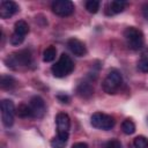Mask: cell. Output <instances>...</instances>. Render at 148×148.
I'll return each mask as SVG.
<instances>
[{"instance_id": "cell-23", "label": "cell", "mask_w": 148, "mask_h": 148, "mask_svg": "<svg viewBox=\"0 0 148 148\" xmlns=\"http://www.w3.org/2000/svg\"><path fill=\"white\" fill-rule=\"evenodd\" d=\"M23 40H24V36H22V35H20V34H16V32H13L12 36H10V38H9L10 44L14 45V46L21 45V44L23 43Z\"/></svg>"}, {"instance_id": "cell-22", "label": "cell", "mask_w": 148, "mask_h": 148, "mask_svg": "<svg viewBox=\"0 0 148 148\" xmlns=\"http://www.w3.org/2000/svg\"><path fill=\"white\" fill-rule=\"evenodd\" d=\"M136 67H138V69H139L140 72H142V73H148V57L142 56V57L139 59V61H138V64H136Z\"/></svg>"}, {"instance_id": "cell-24", "label": "cell", "mask_w": 148, "mask_h": 148, "mask_svg": "<svg viewBox=\"0 0 148 148\" xmlns=\"http://www.w3.org/2000/svg\"><path fill=\"white\" fill-rule=\"evenodd\" d=\"M105 148H121V143L118 140H110L106 142Z\"/></svg>"}, {"instance_id": "cell-25", "label": "cell", "mask_w": 148, "mask_h": 148, "mask_svg": "<svg viewBox=\"0 0 148 148\" xmlns=\"http://www.w3.org/2000/svg\"><path fill=\"white\" fill-rule=\"evenodd\" d=\"M57 98L60 101V103H65V104H67V103L69 102V97H68L67 95H65V94H59V95L57 96Z\"/></svg>"}, {"instance_id": "cell-8", "label": "cell", "mask_w": 148, "mask_h": 148, "mask_svg": "<svg viewBox=\"0 0 148 148\" xmlns=\"http://www.w3.org/2000/svg\"><path fill=\"white\" fill-rule=\"evenodd\" d=\"M30 109L32 112V118H43L46 112L45 102L40 96H34L30 99Z\"/></svg>"}, {"instance_id": "cell-9", "label": "cell", "mask_w": 148, "mask_h": 148, "mask_svg": "<svg viewBox=\"0 0 148 148\" xmlns=\"http://www.w3.org/2000/svg\"><path fill=\"white\" fill-rule=\"evenodd\" d=\"M18 10V6L14 1L3 0L0 3V17L1 18H8L13 16Z\"/></svg>"}, {"instance_id": "cell-17", "label": "cell", "mask_w": 148, "mask_h": 148, "mask_svg": "<svg viewBox=\"0 0 148 148\" xmlns=\"http://www.w3.org/2000/svg\"><path fill=\"white\" fill-rule=\"evenodd\" d=\"M56 56H57V50H56L54 46L51 45V46H49V47H46L44 50V52H43V60L45 62H51V61L54 60Z\"/></svg>"}, {"instance_id": "cell-26", "label": "cell", "mask_w": 148, "mask_h": 148, "mask_svg": "<svg viewBox=\"0 0 148 148\" xmlns=\"http://www.w3.org/2000/svg\"><path fill=\"white\" fill-rule=\"evenodd\" d=\"M72 148H89V147H88V145L84 143V142H76V143H74V145L72 146Z\"/></svg>"}, {"instance_id": "cell-27", "label": "cell", "mask_w": 148, "mask_h": 148, "mask_svg": "<svg viewBox=\"0 0 148 148\" xmlns=\"http://www.w3.org/2000/svg\"><path fill=\"white\" fill-rule=\"evenodd\" d=\"M142 15H143V17L148 21V3L143 5V7H142Z\"/></svg>"}, {"instance_id": "cell-2", "label": "cell", "mask_w": 148, "mask_h": 148, "mask_svg": "<svg viewBox=\"0 0 148 148\" xmlns=\"http://www.w3.org/2000/svg\"><path fill=\"white\" fill-rule=\"evenodd\" d=\"M5 62L8 67L13 69H17L18 67H24L30 65L31 62V53L29 50H21L12 53L5 59Z\"/></svg>"}, {"instance_id": "cell-21", "label": "cell", "mask_w": 148, "mask_h": 148, "mask_svg": "<svg viewBox=\"0 0 148 148\" xmlns=\"http://www.w3.org/2000/svg\"><path fill=\"white\" fill-rule=\"evenodd\" d=\"M66 143H67V140L60 138L59 135L54 136L51 140V147L52 148H65L66 147Z\"/></svg>"}, {"instance_id": "cell-12", "label": "cell", "mask_w": 148, "mask_h": 148, "mask_svg": "<svg viewBox=\"0 0 148 148\" xmlns=\"http://www.w3.org/2000/svg\"><path fill=\"white\" fill-rule=\"evenodd\" d=\"M76 92L80 97H83V98H89L92 94H94V87L91 86V83L89 82H81L77 84L76 87Z\"/></svg>"}, {"instance_id": "cell-15", "label": "cell", "mask_w": 148, "mask_h": 148, "mask_svg": "<svg viewBox=\"0 0 148 148\" xmlns=\"http://www.w3.org/2000/svg\"><path fill=\"white\" fill-rule=\"evenodd\" d=\"M15 83H16L15 79L10 75H2L1 79H0V86H1L2 89H6V90L14 88Z\"/></svg>"}, {"instance_id": "cell-5", "label": "cell", "mask_w": 148, "mask_h": 148, "mask_svg": "<svg viewBox=\"0 0 148 148\" xmlns=\"http://www.w3.org/2000/svg\"><path fill=\"white\" fill-rule=\"evenodd\" d=\"M0 108H1V120H2V124L6 127H10L14 124V114H15V111H16L14 102L12 99L5 98V99L1 101Z\"/></svg>"}, {"instance_id": "cell-3", "label": "cell", "mask_w": 148, "mask_h": 148, "mask_svg": "<svg viewBox=\"0 0 148 148\" xmlns=\"http://www.w3.org/2000/svg\"><path fill=\"white\" fill-rule=\"evenodd\" d=\"M121 83H123V76L120 72L117 69H111L109 74L106 75V77L104 79L102 83V88L106 94L113 95L120 88Z\"/></svg>"}, {"instance_id": "cell-18", "label": "cell", "mask_w": 148, "mask_h": 148, "mask_svg": "<svg viewBox=\"0 0 148 148\" xmlns=\"http://www.w3.org/2000/svg\"><path fill=\"white\" fill-rule=\"evenodd\" d=\"M121 130H123V132L125 134L131 135V134H133L135 132V125L131 119H125L121 123Z\"/></svg>"}, {"instance_id": "cell-13", "label": "cell", "mask_w": 148, "mask_h": 148, "mask_svg": "<svg viewBox=\"0 0 148 148\" xmlns=\"http://www.w3.org/2000/svg\"><path fill=\"white\" fill-rule=\"evenodd\" d=\"M126 2L125 1H120V0H114L111 1L108 5V9H106V14L108 15H113V14H118L121 13L125 9Z\"/></svg>"}, {"instance_id": "cell-1", "label": "cell", "mask_w": 148, "mask_h": 148, "mask_svg": "<svg viewBox=\"0 0 148 148\" xmlns=\"http://www.w3.org/2000/svg\"><path fill=\"white\" fill-rule=\"evenodd\" d=\"M73 69H74V62L71 59V57L66 53H62L59 60L51 67L52 74L56 77H65L68 74H71Z\"/></svg>"}, {"instance_id": "cell-20", "label": "cell", "mask_w": 148, "mask_h": 148, "mask_svg": "<svg viewBox=\"0 0 148 148\" xmlns=\"http://www.w3.org/2000/svg\"><path fill=\"white\" fill-rule=\"evenodd\" d=\"M86 9L91 14L97 13L98 9H99V1H97V0H88L86 2Z\"/></svg>"}, {"instance_id": "cell-7", "label": "cell", "mask_w": 148, "mask_h": 148, "mask_svg": "<svg viewBox=\"0 0 148 148\" xmlns=\"http://www.w3.org/2000/svg\"><path fill=\"white\" fill-rule=\"evenodd\" d=\"M52 12L58 16H69L74 13V5L69 0H57L51 5Z\"/></svg>"}, {"instance_id": "cell-16", "label": "cell", "mask_w": 148, "mask_h": 148, "mask_svg": "<svg viewBox=\"0 0 148 148\" xmlns=\"http://www.w3.org/2000/svg\"><path fill=\"white\" fill-rule=\"evenodd\" d=\"M14 32L20 34L22 36H25L29 32V25H28V23L25 21H23V20L17 21L15 23V25H14Z\"/></svg>"}, {"instance_id": "cell-4", "label": "cell", "mask_w": 148, "mask_h": 148, "mask_svg": "<svg viewBox=\"0 0 148 148\" xmlns=\"http://www.w3.org/2000/svg\"><path fill=\"white\" fill-rule=\"evenodd\" d=\"M124 37H125L126 43H127V45L131 50L136 51V50H140L143 46V43H145L143 34L134 27L126 28L125 31H124Z\"/></svg>"}, {"instance_id": "cell-19", "label": "cell", "mask_w": 148, "mask_h": 148, "mask_svg": "<svg viewBox=\"0 0 148 148\" xmlns=\"http://www.w3.org/2000/svg\"><path fill=\"white\" fill-rule=\"evenodd\" d=\"M134 148H148V139L143 135H139L133 141Z\"/></svg>"}, {"instance_id": "cell-6", "label": "cell", "mask_w": 148, "mask_h": 148, "mask_svg": "<svg viewBox=\"0 0 148 148\" xmlns=\"http://www.w3.org/2000/svg\"><path fill=\"white\" fill-rule=\"evenodd\" d=\"M90 124L98 130H111L114 126V119L113 117L102 113V112H95L90 118Z\"/></svg>"}, {"instance_id": "cell-10", "label": "cell", "mask_w": 148, "mask_h": 148, "mask_svg": "<svg viewBox=\"0 0 148 148\" xmlns=\"http://www.w3.org/2000/svg\"><path fill=\"white\" fill-rule=\"evenodd\" d=\"M67 46H68L69 51H71L74 56L83 57V56L87 53V49H86L84 44H83L81 40H79L77 38H71V39H68Z\"/></svg>"}, {"instance_id": "cell-11", "label": "cell", "mask_w": 148, "mask_h": 148, "mask_svg": "<svg viewBox=\"0 0 148 148\" xmlns=\"http://www.w3.org/2000/svg\"><path fill=\"white\" fill-rule=\"evenodd\" d=\"M56 123H57V128L58 132H68L71 127V119L67 113L60 112L56 117Z\"/></svg>"}, {"instance_id": "cell-14", "label": "cell", "mask_w": 148, "mask_h": 148, "mask_svg": "<svg viewBox=\"0 0 148 148\" xmlns=\"http://www.w3.org/2000/svg\"><path fill=\"white\" fill-rule=\"evenodd\" d=\"M15 113H16L20 118H29V117H32V112H31L30 105H28V104H25V103L18 104V106L16 108Z\"/></svg>"}]
</instances>
